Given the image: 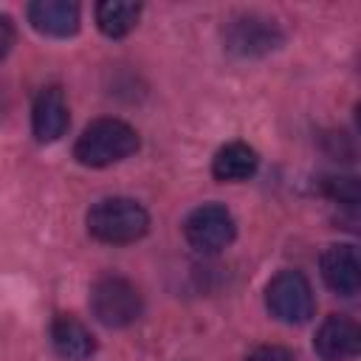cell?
Wrapping results in <instances>:
<instances>
[{
	"label": "cell",
	"instance_id": "obj_1",
	"mask_svg": "<svg viewBox=\"0 0 361 361\" xmlns=\"http://www.w3.org/2000/svg\"><path fill=\"white\" fill-rule=\"evenodd\" d=\"M87 234L107 245H127L149 231L147 209L133 197H104L87 212Z\"/></svg>",
	"mask_w": 361,
	"mask_h": 361
},
{
	"label": "cell",
	"instance_id": "obj_2",
	"mask_svg": "<svg viewBox=\"0 0 361 361\" xmlns=\"http://www.w3.org/2000/svg\"><path fill=\"white\" fill-rule=\"evenodd\" d=\"M138 149V133L121 118H96L76 138L73 158L82 166H110L130 158Z\"/></svg>",
	"mask_w": 361,
	"mask_h": 361
},
{
	"label": "cell",
	"instance_id": "obj_3",
	"mask_svg": "<svg viewBox=\"0 0 361 361\" xmlns=\"http://www.w3.org/2000/svg\"><path fill=\"white\" fill-rule=\"evenodd\" d=\"M265 305H268L271 316L285 324H305L316 310V299H313V288H310L307 276L293 268L279 271L268 282Z\"/></svg>",
	"mask_w": 361,
	"mask_h": 361
},
{
	"label": "cell",
	"instance_id": "obj_4",
	"mask_svg": "<svg viewBox=\"0 0 361 361\" xmlns=\"http://www.w3.org/2000/svg\"><path fill=\"white\" fill-rule=\"evenodd\" d=\"M90 310L104 327H127L141 316L144 302L138 288L130 279L102 276L90 288Z\"/></svg>",
	"mask_w": 361,
	"mask_h": 361
},
{
	"label": "cell",
	"instance_id": "obj_5",
	"mask_svg": "<svg viewBox=\"0 0 361 361\" xmlns=\"http://www.w3.org/2000/svg\"><path fill=\"white\" fill-rule=\"evenodd\" d=\"M223 42H226V48L231 54L254 59V56H265V54L276 51L285 42V34L268 17H259V14H237V17H231L226 23Z\"/></svg>",
	"mask_w": 361,
	"mask_h": 361
},
{
	"label": "cell",
	"instance_id": "obj_6",
	"mask_svg": "<svg viewBox=\"0 0 361 361\" xmlns=\"http://www.w3.org/2000/svg\"><path fill=\"white\" fill-rule=\"evenodd\" d=\"M234 234H237L234 217L223 203H203L183 220V237L200 254L223 251L226 245H231Z\"/></svg>",
	"mask_w": 361,
	"mask_h": 361
},
{
	"label": "cell",
	"instance_id": "obj_7",
	"mask_svg": "<svg viewBox=\"0 0 361 361\" xmlns=\"http://www.w3.org/2000/svg\"><path fill=\"white\" fill-rule=\"evenodd\" d=\"M71 124V113H68V99L62 93L59 85H48L37 93L34 107H31V130L34 138L39 144H54L65 135Z\"/></svg>",
	"mask_w": 361,
	"mask_h": 361
},
{
	"label": "cell",
	"instance_id": "obj_8",
	"mask_svg": "<svg viewBox=\"0 0 361 361\" xmlns=\"http://www.w3.org/2000/svg\"><path fill=\"white\" fill-rule=\"evenodd\" d=\"M313 350L322 361H353L361 353V330L347 316H327L316 330Z\"/></svg>",
	"mask_w": 361,
	"mask_h": 361
},
{
	"label": "cell",
	"instance_id": "obj_9",
	"mask_svg": "<svg viewBox=\"0 0 361 361\" xmlns=\"http://www.w3.org/2000/svg\"><path fill=\"white\" fill-rule=\"evenodd\" d=\"M322 279L338 296H355L361 288V262L353 245H330L322 254Z\"/></svg>",
	"mask_w": 361,
	"mask_h": 361
},
{
	"label": "cell",
	"instance_id": "obj_10",
	"mask_svg": "<svg viewBox=\"0 0 361 361\" xmlns=\"http://www.w3.org/2000/svg\"><path fill=\"white\" fill-rule=\"evenodd\" d=\"M28 23L45 37H73L82 23V11L71 0H34L28 6Z\"/></svg>",
	"mask_w": 361,
	"mask_h": 361
},
{
	"label": "cell",
	"instance_id": "obj_11",
	"mask_svg": "<svg viewBox=\"0 0 361 361\" xmlns=\"http://www.w3.org/2000/svg\"><path fill=\"white\" fill-rule=\"evenodd\" d=\"M51 344L65 361H85L93 355V333L73 316H56L51 322Z\"/></svg>",
	"mask_w": 361,
	"mask_h": 361
},
{
	"label": "cell",
	"instance_id": "obj_12",
	"mask_svg": "<svg viewBox=\"0 0 361 361\" xmlns=\"http://www.w3.org/2000/svg\"><path fill=\"white\" fill-rule=\"evenodd\" d=\"M257 164H259V158H257L254 147H248L243 141H231L217 149V155L212 161V175L220 183H240L257 172Z\"/></svg>",
	"mask_w": 361,
	"mask_h": 361
},
{
	"label": "cell",
	"instance_id": "obj_13",
	"mask_svg": "<svg viewBox=\"0 0 361 361\" xmlns=\"http://www.w3.org/2000/svg\"><path fill=\"white\" fill-rule=\"evenodd\" d=\"M138 17H141V6L130 0H102L96 6V25L110 39L127 37L138 25Z\"/></svg>",
	"mask_w": 361,
	"mask_h": 361
},
{
	"label": "cell",
	"instance_id": "obj_14",
	"mask_svg": "<svg viewBox=\"0 0 361 361\" xmlns=\"http://www.w3.org/2000/svg\"><path fill=\"white\" fill-rule=\"evenodd\" d=\"M322 192L330 200H336L338 206H347L350 212H355V203H358V180L355 178H324Z\"/></svg>",
	"mask_w": 361,
	"mask_h": 361
},
{
	"label": "cell",
	"instance_id": "obj_15",
	"mask_svg": "<svg viewBox=\"0 0 361 361\" xmlns=\"http://www.w3.org/2000/svg\"><path fill=\"white\" fill-rule=\"evenodd\" d=\"M245 361H296L293 353L288 347H279V344H265V347H257L254 353H248Z\"/></svg>",
	"mask_w": 361,
	"mask_h": 361
},
{
	"label": "cell",
	"instance_id": "obj_16",
	"mask_svg": "<svg viewBox=\"0 0 361 361\" xmlns=\"http://www.w3.org/2000/svg\"><path fill=\"white\" fill-rule=\"evenodd\" d=\"M14 45V23L8 14H0V59L11 51Z\"/></svg>",
	"mask_w": 361,
	"mask_h": 361
}]
</instances>
